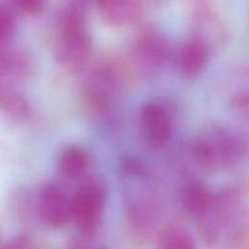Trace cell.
<instances>
[{
	"instance_id": "cell-1",
	"label": "cell",
	"mask_w": 249,
	"mask_h": 249,
	"mask_svg": "<svg viewBox=\"0 0 249 249\" xmlns=\"http://www.w3.org/2000/svg\"><path fill=\"white\" fill-rule=\"evenodd\" d=\"M197 219L201 235L211 246L233 248L249 237V208L237 187L213 194L211 203Z\"/></svg>"
},
{
	"instance_id": "cell-2",
	"label": "cell",
	"mask_w": 249,
	"mask_h": 249,
	"mask_svg": "<svg viewBox=\"0 0 249 249\" xmlns=\"http://www.w3.org/2000/svg\"><path fill=\"white\" fill-rule=\"evenodd\" d=\"M91 55L92 38L88 28L85 4L67 0L58 12L56 23V62L68 73H80L88 67Z\"/></svg>"
},
{
	"instance_id": "cell-3",
	"label": "cell",
	"mask_w": 249,
	"mask_h": 249,
	"mask_svg": "<svg viewBox=\"0 0 249 249\" xmlns=\"http://www.w3.org/2000/svg\"><path fill=\"white\" fill-rule=\"evenodd\" d=\"M191 153L197 164L204 169L231 172L249 160V139L237 129L211 124L197 134Z\"/></svg>"
},
{
	"instance_id": "cell-4",
	"label": "cell",
	"mask_w": 249,
	"mask_h": 249,
	"mask_svg": "<svg viewBox=\"0 0 249 249\" xmlns=\"http://www.w3.org/2000/svg\"><path fill=\"white\" fill-rule=\"evenodd\" d=\"M121 175L126 214L136 226L146 228L157 218L160 208L155 180L147 169L135 160H124Z\"/></svg>"
},
{
	"instance_id": "cell-5",
	"label": "cell",
	"mask_w": 249,
	"mask_h": 249,
	"mask_svg": "<svg viewBox=\"0 0 249 249\" xmlns=\"http://www.w3.org/2000/svg\"><path fill=\"white\" fill-rule=\"evenodd\" d=\"M123 89V77L118 66L102 62L88 72L83 83L85 104L92 112L107 116L113 112Z\"/></svg>"
},
{
	"instance_id": "cell-6",
	"label": "cell",
	"mask_w": 249,
	"mask_h": 249,
	"mask_svg": "<svg viewBox=\"0 0 249 249\" xmlns=\"http://www.w3.org/2000/svg\"><path fill=\"white\" fill-rule=\"evenodd\" d=\"M107 199V186L99 178H89L71 195L72 221L83 236H94L99 230Z\"/></svg>"
},
{
	"instance_id": "cell-7",
	"label": "cell",
	"mask_w": 249,
	"mask_h": 249,
	"mask_svg": "<svg viewBox=\"0 0 249 249\" xmlns=\"http://www.w3.org/2000/svg\"><path fill=\"white\" fill-rule=\"evenodd\" d=\"M170 53L169 40L156 27H145L134 39V61L143 72H156L164 67L169 61Z\"/></svg>"
},
{
	"instance_id": "cell-8",
	"label": "cell",
	"mask_w": 249,
	"mask_h": 249,
	"mask_svg": "<svg viewBox=\"0 0 249 249\" xmlns=\"http://www.w3.org/2000/svg\"><path fill=\"white\" fill-rule=\"evenodd\" d=\"M36 213L51 228L60 229L72 221L71 196L56 182H45L34 196Z\"/></svg>"
},
{
	"instance_id": "cell-9",
	"label": "cell",
	"mask_w": 249,
	"mask_h": 249,
	"mask_svg": "<svg viewBox=\"0 0 249 249\" xmlns=\"http://www.w3.org/2000/svg\"><path fill=\"white\" fill-rule=\"evenodd\" d=\"M139 131L143 142L152 150H160L172 138V117L162 104L151 101L139 112Z\"/></svg>"
},
{
	"instance_id": "cell-10",
	"label": "cell",
	"mask_w": 249,
	"mask_h": 249,
	"mask_svg": "<svg viewBox=\"0 0 249 249\" xmlns=\"http://www.w3.org/2000/svg\"><path fill=\"white\" fill-rule=\"evenodd\" d=\"M102 21L113 28L134 24L142 14V0H92Z\"/></svg>"
},
{
	"instance_id": "cell-11",
	"label": "cell",
	"mask_w": 249,
	"mask_h": 249,
	"mask_svg": "<svg viewBox=\"0 0 249 249\" xmlns=\"http://www.w3.org/2000/svg\"><path fill=\"white\" fill-rule=\"evenodd\" d=\"M212 48L196 36L187 39L177 53V65L180 72L187 77L201 74L208 65Z\"/></svg>"
},
{
	"instance_id": "cell-12",
	"label": "cell",
	"mask_w": 249,
	"mask_h": 249,
	"mask_svg": "<svg viewBox=\"0 0 249 249\" xmlns=\"http://www.w3.org/2000/svg\"><path fill=\"white\" fill-rule=\"evenodd\" d=\"M91 164L92 158L89 151L75 143L65 146L57 157L58 173L63 179L70 181L87 179Z\"/></svg>"
},
{
	"instance_id": "cell-13",
	"label": "cell",
	"mask_w": 249,
	"mask_h": 249,
	"mask_svg": "<svg viewBox=\"0 0 249 249\" xmlns=\"http://www.w3.org/2000/svg\"><path fill=\"white\" fill-rule=\"evenodd\" d=\"M32 63L24 51L11 46H0V85H15L31 72Z\"/></svg>"
},
{
	"instance_id": "cell-14",
	"label": "cell",
	"mask_w": 249,
	"mask_h": 249,
	"mask_svg": "<svg viewBox=\"0 0 249 249\" xmlns=\"http://www.w3.org/2000/svg\"><path fill=\"white\" fill-rule=\"evenodd\" d=\"M228 104L233 116L249 128V70L233 78L229 88Z\"/></svg>"
},
{
	"instance_id": "cell-15",
	"label": "cell",
	"mask_w": 249,
	"mask_h": 249,
	"mask_svg": "<svg viewBox=\"0 0 249 249\" xmlns=\"http://www.w3.org/2000/svg\"><path fill=\"white\" fill-rule=\"evenodd\" d=\"M0 112L15 122H27L33 116L32 105L14 85H0Z\"/></svg>"
},
{
	"instance_id": "cell-16",
	"label": "cell",
	"mask_w": 249,
	"mask_h": 249,
	"mask_svg": "<svg viewBox=\"0 0 249 249\" xmlns=\"http://www.w3.org/2000/svg\"><path fill=\"white\" fill-rule=\"evenodd\" d=\"M213 191L199 180H192L184 186L181 192V202L185 211L198 218L211 203Z\"/></svg>"
},
{
	"instance_id": "cell-17",
	"label": "cell",
	"mask_w": 249,
	"mask_h": 249,
	"mask_svg": "<svg viewBox=\"0 0 249 249\" xmlns=\"http://www.w3.org/2000/svg\"><path fill=\"white\" fill-rule=\"evenodd\" d=\"M17 27L14 10L5 2H0V46L11 44Z\"/></svg>"
},
{
	"instance_id": "cell-18",
	"label": "cell",
	"mask_w": 249,
	"mask_h": 249,
	"mask_svg": "<svg viewBox=\"0 0 249 249\" xmlns=\"http://www.w3.org/2000/svg\"><path fill=\"white\" fill-rule=\"evenodd\" d=\"M160 249H196L195 243L181 231H170L163 237Z\"/></svg>"
},
{
	"instance_id": "cell-19",
	"label": "cell",
	"mask_w": 249,
	"mask_h": 249,
	"mask_svg": "<svg viewBox=\"0 0 249 249\" xmlns=\"http://www.w3.org/2000/svg\"><path fill=\"white\" fill-rule=\"evenodd\" d=\"M12 4L27 15H38L45 7L46 0H11Z\"/></svg>"
},
{
	"instance_id": "cell-20",
	"label": "cell",
	"mask_w": 249,
	"mask_h": 249,
	"mask_svg": "<svg viewBox=\"0 0 249 249\" xmlns=\"http://www.w3.org/2000/svg\"><path fill=\"white\" fill-rule=\"evenodd\" d=\"M0 249H40L36 247L28 237H24V236H18V237H15L12 240H10L9 242L5 243L4 246H1Z\"/></svg>"
},
{
	"instance_id": "cell-21",
	"label": "cell",
	"mask_w": 249,
	"mask_h": 249,
	"mask_svg": "<svg viewBox=\"0 0 249 249\" xmlns=\"http://www.w3.org/2000/svg\"><path fill=\"white\" fill-rule=\"evenodd\" d=\"M70 249H107L105 247H91L84 242H74Z\"/></svg>"
},
{
	"instance_id": "cell-22",
	"label": "cell",
	"mask_w": 249,
	"mask_h": 249,
	"mask_svg": "<svg viewBox=\"0 0 249 249\" xmlns=\"http://www.w3.org/2000/svg\"><path fill=\"white\" fill-rule=\"evenodd\" d=\"M248 22H249V17H248Z\"/></svg>"
},
{
	"instance_id": "cell-23",
	"label": "cell",
	"mask_w": 249,
	"mask_h": 249,
	"mask_svg": "<svg viewBox=\"0 0 249 249\" xmlns=\"http://www.w3.org/2000/svg\"><path fill=\"white\" fill-rule=\"evenodd\" d=\"M248 249H249V248H248Z\"/></svg>"
}]
</instances>
